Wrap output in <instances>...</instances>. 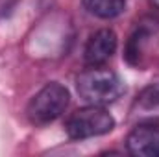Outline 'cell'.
<instances>
[{"label":"cell","instance_id":"4","mask_svg":"<svg viewBox=\"0 0 159 157\" xmlns=\"http://www.w3.org/2000/svg\"><path fill=\"white\" fill-rule=\"evenodd\" d=\"M126 148L137 157H159V124L148 120L135 126L126 139Z\"/></svg>","mask_w":159,"mask_h":157},{"label":"cell","instance_id":"8","mask_svg":"<svg viewBox=\"0 0 159 157\" xmlns=\"http://www.w3.org/2000/svg\"><path fill=\"white\" fill-rule=\"evenodd\" d=\"M146 37H148V35H146L144 30H137V32L128 39L124 57L128 59L129 65H139V61H141V54H143V44H144Z\"/></svg>","mask_w":159,"mask_h":157},{"label":"cell","instance_id":"5","mask_svg":"<svg viewBox=\"0 0 159 157\" xmlns=\"http://www.w3.org/2000/svg\"><path fill=\"white\" fill-rule=\"evenodd\" d=\"M117 50V35L113 30L104 28L93 34L85 44V63L91 67L104 65Z\"/></svg>","mask_w":159,"mask_h":157},{"label":"cell","instance_id":"1","mask_svg":"<svg viewBox=\"0 0 159 157\" xmlns=\"http://www.w3.org/2000/svg\"><path fill=\"white\" fill-rule=\"evenodd\" d=\"M78 94L93 105H106L126 92V85L117 72L104 69L102 65L83 70L76 79Z\"/></svg>","mask_w":159,"mask_h":157},{"label":"cell","instance_id":"10","mask_svg":"<svg viewBox=\"0 0 159 157\" xmlns=\"http://www.w3.org/2000/svg\"><path fill=\"white\" fill-rule=\"evenodd\" d=\"M156 4H157V6H159V0H156Z\"/></svg>","mask_w":159,"mask_h":157},{"label":"cell","instance_id":"7","mask_svg":"<svg viewBox=\"0 0 159 157\" xmlns=\"http://www.w3.org/2000/svg\"><path fill=\"white\" fill-rule=\"evenodd\" d=\"M83 7L98 19H115L126 11V0H81Z\"/></svg>","mask_w":159,"mask_h":157},{"label":"cell","instance_id":"6","mask_svg":"<svg viewBox=\"0 0 159 157\" xmlns=\"http://www.w3.org/2000/svg\"><path fill=\"white\" fill-rule=\"evenodd\" d=\"M133 113L146 122L159 120V83H152L139 92L133 104Z\"/></svg>","mask_w":159,"mask_h":157},{"label":"cell","instance_id":"2","mask_svg":"<svg viewBox=\"0 0 159 157\" xmlns=\"http://www.w3.org/2000/svg\"><path fill=\"white\" fill-rule=\"evenodd\" d=\"M70 96L61 83H48L30 100L26 107L28 120L35 126H44L59 118L69 107Z\"/></svg>","mask_w":159,"mask_h":157},{"label":"cell","instance_id":"3","mask_svg":"<svg viewBox=\"0 0 159 157\" xmlns=\"http://www.w3.org/2000/svg\"><path fill=\"white\" fill-rule=\"evenodd\" d=\"M115 128V118L111 117L102 105H87L74 111L67 120V133L70 139H91L98 135H106Z\"/></svg>","mask_w":159,"mask_h":157},{"label":"cell","instance_id":"9","mask_svg":"<svg viewBox=\"0 0 159 157\" xmlns=\"http://www.w3.org/2000/svg\"><path fill=\"white\" fill-rule=\"evenodd\" d=\"M17 4H19V0H0V19L7 17L15 9Z\"/></svg>","mask_w":159,"mask_h":157}]
</instances>
